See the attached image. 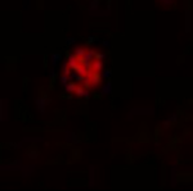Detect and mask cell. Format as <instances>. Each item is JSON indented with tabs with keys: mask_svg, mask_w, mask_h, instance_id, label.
<instances>
[{
	"mask_svg": "<svg viewBox=\"0 0 193 191\" xmlns=\"http://www.w3.org/2000/svg\"><path fill=\"white\" fill-rule=\"evenodd\" d=\"M103 66H104V63H103L102 59H94V62L92 64V71L93 72H101L103 69Z\"/></svg>",
	"mask_w": 193,
	"mask_h": 191,
	"instance_id": "1",
	"label": "cell"
},
{
	"mask_svg": "<svg viewBox=\"0 0 193 191\" xmlns=\"http://www.w3.org/2000/svg\"><path fill=\"white\" fill-rule=\"evenodd\" d=\"M88 46H84V45H80V46H76L75 49H74V54L76 55V57H83V55H85V53L88 51Z\"/></svg>",
	"mask_w": 193,
	"mask_h": 191,
	"instance_id": "2",
	"label": "cell"
},
{
	"mask_svg": "<svg viewBox=\"0 0 193 191\" xmlns=\"http://www.w3.org/2000/svg\"><path fill=\"white\" fill-rule=\"evenodd\" d=\"M157 3L164 8H171L177 4V0H157Z\"/></svg>",
	"mask_w": 193,
	"mask_h": 191,
	"instance_id": "3",
	"label": "cell"
},
{
	"mask_svg": "<svg viewBox=\"0 0 193 191\" xmlns=\"http://www.w3.org/2000/svg\"><path fill=\"white\" fill-rule=\"evenodd\" d=\"M88 91H89V89H85L84 86H77V89L75 91V95L77 98H85V95H86Z\"/></svg>",
	"mask_w": 193,
	"mask_h": 191,
	"instance_id": "4",
	"label": "cell"
},
{
	"mask_svg": "<svg viewBox=\"0 0 193 191\" xmlns=\"http://www.w3.org/2000/svg\"><path fill=\"white\" fill-rule=\"evenodd\" d=\"M47 99H44V98H39V99H36V105H38V108L40 109V112L43 113V110L45 109V105H47Z\"/></svg>",
	"mask_w": 193,
	"mask_h": 191,
	"instance_id": "5",
	"label": "cell"
},
{
	"mask_svg": "<svg viewBox=\"0 0 193 191\" xmlns=\"http://www.w3.org/2000/svg\"><path fill=\"white\" fill-rule=\"evenodd\" d=\"M65 89H66V91L67 92H70V94H75V91H76V89H77V86H76V83L75 82H70V83H67L66 86H65Z\"/></svg>",
	"mask_w": 193,
	"mask_h": 191,
	"instance_id": "6",
	"label": "cell"
},
{
	"mask_svg": "<svg viewBox=\"0 0 193 191\" xmlns=\"http://www.w3.org/2000/svg\"><path fill=\"white\" fill-rule=\"evenodd\" d=\"M111 87H112V83L108 81L106 85H103V86H102L101 92H102V94H110V92L112 91V89H111Z\"/></svg>",
	"mask_w": 193,
	"mask_h": 191,
	"instance_id": "7",
	"label": "cell"
},
{
	"mask_svg": "<svg viewBox=\"0 0 193 191\" xmlns=\"http://www.w3.org/2000/svg\"><path fill=\"white\" fill-rule=\"evenodd\" d=\"M68 79H70V76H67V74H62V76H61V79H59V81H61V83H62L63 86H66L67 82H68Z\"/></svg>",
	"mask_w": 193,
	"mask_h": 191,
	"instance_id": "8",
	"label": "cell"
},
{
	"mask_svg": "<svg viewBox=\"0 0 193 191\" xmlns=\"http://www.w3.org/2000/svg\"><path fill=\"white\" fill-rule=\"evenodd\" d=\"M111 76H112V71H110V69H107V71H104L102 73V77L103 79H111Z\"/></svg>",
	"mask_w": 193,
	"mask_h": 191,
	"instance_id": "9",
	"label": "cell"
},
{
	"mask_svg": "<svg viewBox=\"0 0 193 191\" xmlns=\"http://www.w3.org/2000/svg\"><path fill=\"white\" fill-rule=\"evenodd\" d=\"M59 60H61V55H59V54H54L53 57H52V62H53V64H54V66L59 62Z\"/></svg>",
	"mask_w": 193,
	"mask_h": 191,
	"instance_id": "10",
	"label": "cell"
},
{
	"mask_svg": "<svg viewBox=\"0 0 193 191\" xmlns=\"http://www.w3.org/2000/svg\"><path fill=\"white\" fill-rule=\"evenodd\" d=\"M95 40H96V36H94V35H90V36H89V37H88V44H89V45H90V44H92V42H94Z\"/></svg>",
	"mask_w": 193,
	"mask_h": 191,
	"instance_id": "11",
	"label": "cell"
},
{
	"mask_svg": "<svg viewBox=\"0 0 193 191\" xmlns=\"http://www.w3.org/2000/svg\"><path fill=\"white\" fill-rule=\"evenodd\" d=\"M106 58V54H103V53H98V51H96V54H95V59H104Z\"/></svg>",
	"mask_w": 193,
	"mask_h": 191,
	"instance_id": "12",
	"label": "cell"
},
{
	"mask_svg": "<svg viewBox=\"0 0 193 191\" xmlns=\"http://www.w3.org/2000/svg\"><path fill=\"white\" fill-rule=\"evenodd\" d=\"M99 4L98 0H93V2H90V9H94V8H96V5Z\"/></svg>",
	"mask_w": 193,
	"mask_h": 191,
	"instance_id": "13",
	"label": "cell"
}]
</instances>
